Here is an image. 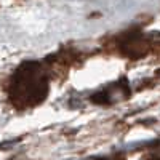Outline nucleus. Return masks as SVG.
Listing matches in <instances>:
<instances>
[{
    "label": "nucleus",
    "instance_id": "obj_1",
    "mask_svg": "<svg viewBox=\"0 0 160 160\" xmlns=\"http://www.w3.org/2000/svg\"><path fill=\"white\" fill-rule=\"evenodd\" d=\"M48 93V78L38 62H26L16 72L13 96L21 106H35Z\"/></svg>",
    "mask_w": 160,
    "mask_h": 160
}]
</instances>
